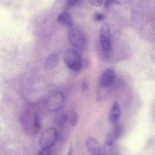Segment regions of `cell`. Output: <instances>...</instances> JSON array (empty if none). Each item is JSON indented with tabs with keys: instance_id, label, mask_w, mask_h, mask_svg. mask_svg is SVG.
<instances>
[{
	"instance_id": "6da1fadb",
	"label": "cell",
	"mask_w": 155,
	"mask_h": 155,
	"mask_svg": "<svg viewBox=\"0 0 155 155\" xmlns=\"http://www.w3.org/2000/svg\"><path fill=\"white\" fill-rule=\"evenodd\" d=\"M58 134L55 128L50 127L41 133L39 139V144L41 149H50L56 143Z\"/></svg>"
},
{
	"instance_id": "7a4b0ae2",
	"label": "cell",
	"mask_w": 155,
	"mask_h": 155,
	"mask_svg": "<svg viewBox=\"0 0 155 155\" xmlns=\"http://www.w3.org/2000/svg\"><path fill=\"white\" fill-rule=\"evenodd\" d=\"M63 60L66 65L70 69L78 71L82 68V60L78 53L71 49H67L63 56Z\"/></svg>"
},
{
	"instance_id": "3957f363",
	"label": "cell",
	"mask_w": 155,
	"mask_h": 155,
	"mask_svg": "<svg viewBox=\"0 0 155 155\" xmlns=\"http://www.w3.org/2000/svg\"><path fill=\"white\" fill-rule=\"evenodd\" d=\"M65 101L64 97L61 92H54L47 98L45 102L46 109L49 111L56 112L61 109Z\"/></svg>"
},
{
	"instance_id": "277c9868",
	"label": "cell",
	"mask_w": 155,
	"mask_h": 155,
	"mask_svg": "<svg viewBox=\"0 0 155 155\" xmlns=\"http://www.w3.org/2000/svg\"><path fill=\"white\" fill-rule=\"evenodd\" d=\"M68 38L70 45L75 48L81 49L86 43L85 36L80 29L75 28H70L68 35Z\"/></svg>"
},
{
	"instance_id": "5b68a950",
	"label": "cell",
	"mask_w": 155,
	"mask_h": 155,
	"mask_svg": "<svg viewBox=\"0 0 155 155\" xmlns=\"http://www.w3.org/2000/svg\"><path fill=\"white\" fill-rule=\"evenodd\" d=\"M99 36L102 48L105 52L108 51L110 48L111 29L107 22L103 23L99 30Z\"/></svg>"
},
{
	"instance_id": "8992f818",
	"label": "cell",
	"mask_w": 155,
	"mask_h": 155,
	"mask_svg": "<svg viewBox=\"0 0 155 155\" xmlns=\"http://www.w3.org/2000/svg\"><path fill=\"white\" fill-rule=\"evenodd\" d=\"M85 146L88 153L91 155L104 154L103 147L95 138L90 137L86 139Z\"/></svg>"
},
{
	"instance_id": "52a82bcc",
	"label": "cell",
	"mask_w": 155,
	"mask_h": 155,
	"mask_svg": "<svg viewBox=\"0 0 155 155\" xmlns=\"http://www.w3.org/2000/svg\"><path fill=\"white\" fill-rule=\"evenodd\" d=\"M116 78L115 70L112 68H107L103 72L100 80L101 87L103 88L107 87L114 82Z\"/></svg>"
},
{
	"instance_id": "ba28073f",
	"label": "cell",
	"mask_w": 155,
	"mask_h": 155,
	"mask_svg": "<svg viewBox=\"0 0 155 155\" xmlns=\"http://www.w3.org/2000/svg\"><path fill=\"white\" fill-rule=\"evenodd\" d=\"M121 115V110L119 104L115 101L111 107L109 115L110 122L113 124H116L118 121Z\"/></svg>"
},
{
	"instance_id": "9c48e42d",
	"label": "cell",
	"mask_w": 155,
	"mask_h": 155,
	"mask_svg": "<svg viewBox=\"0 0 155 155\" xmlns=\"http://www.w3.org/2000/svg\"><path fill=\"white\" fill-rule=\"evenodd\" d=\"M57 21L70 29L72 28L73 21L71 14L67 11L63 12L58 15Z\"/></svg>"
},
{
	"instance_id": "30bf717a",
	"label": "cell",
	"mask_w": 155,
	"mask_h": 155,
	"mask_svg": "<svg viewBox=\"0 0 155 155\" xmlns=\"http://www.w3.org/2000/svg\"><path fill=\"white\" fill-rule=\"evenodd\" d=\"M59 60V55L55 53L49 54L46 58L44 63V67L46 70L54 69L58 65Z\"/></svg>"
},
{
	"instance_id": "8fae6325",
	"label": "cell",
	"mask_w": 155,
	"mask_h": 155,
	"mask_svg": "<svg viewBox=\"0 0 155 155\" xmlns=\"http://www.w3.org/2000/svg\"><path fill=\"white\" fill-rule=\"evenodd\" d=\"M122 131V128L120 125L115 126L112 131L107 134L106 140L114 142L121 135Z\"/></svg>"
},
{
	"instance_id": "7c38bea8",
	"label": "cell",
	"mask_w": 155,
	"mask_h": 155,
	"mask_svg": "<svg viewBox=\"0 0 155 155\" xmlns=\"http://www.w3.org/2000/svg\"><path fill=\"white\" fill-rule=\"evenodd\" d=\"M68 119V116L66 114H62L56 119V124L59 127H62L66 124Z\"/></svg>"
},
{
	"instance_id": "4fadbf2b",
	"label": "cell",
	"mask_w": 155,
	"mask_h": 155,
	"mask_svg": "<svg viewBox=\"0 0 155 155\" xmlns=\"http://www.w3.org/2000/svg\"><path fill=\"white\" fill-rule=\"evenodd\" d=\"M82 2L83 0H67L64 8L66 9H69L71 8L78 6Z\"/></svg>"
},
{
	"instance_id": "5bb4252c",
	"label": "cell",
	"mask_w": 155,
	"mask_h": 155,
	"mask_svg": "<svg viewBox=\"0 0 155 155\" xmlns=\"http://www.w3.org/2000/svg\"><path fill=\"white\" fill-rule=\"evenodd\" d=\"M78 120V115L77 112L74 110H72L70 114V122L71 125L74 127L77 124Z\"/></svg>"
},
{
	"instance_id": "9a60e30c",
	"label": "cell",
	"mask_w": 155,
	"mask_h": 155,
	"mask_svg": "<svg viewBox=\"0 0 155 155\" xmlns=\"http://www.w3.org/2000/svg\"><path fill=\"white\" fill-rule=\"evenodd\" d=\"M41 121L40 118L38 114L36 112L35 113L33 119V126L36 128H39L41 126Z\"/></svg>"
},
{
	"instance_id": "2e32d148",
	"label": "cell",
	"mask_w": 155,
	"mask_h": 155,
	"mask_svg": "<svg viewBox=\"0 0 155 155\" xmlns=\"http://www.w3.org/2000/svg\"><path fill=\"white\" fill-rule=\"evenodd\" d=\"M104 15L101 13H96L94 17V20L96 22H100L102 21L104 19Z\"/></svg>"
},
{
	"instance_id": "e0dca14e",
	"label": "cell",
	"mask_w": 155,
	"mask_h": 155,
	"mask_svg": "<svg viewBox=\"0 0 155 155\" xmlns=\"http://www.w3.org/2000/svg\"><path fill=\"white\" fill-rule=\"evenodd\" d=\"M89 3L95 7H99L103 3V0H88Z\"/></svg>"
},
{
	"instance_id": "ac0fdd59",
	"label": "cell",
	"mask_w": 155,
	"mask_h": 155,
	"mask_svg": "<svg viewBox=\"0 0 155 155\" xmlns=\"http://www.w3.org/2000/svg\"><path fill=\"white\" fill-rule=\"evenodd\" d=\"M37 153L40 155H49L51 154V151L50 149H41Z\"/></svg>"
},
{
	"instance_id": "d6986e66",
	"label": "cell",
	"mask_w": 155,
	"mask_h": 155,
	"mask_svg": "<svg viewBox=\"0 0 155 155\" xmlns=\"http://www.w3.org/2000/svg\"><path fill=\"white\" fill-rule=\"evenodd\" d=\"M113 2L115 4L120 5L126 4L130 0H112Z\"/></svg>"
},
{
	"instance_id": "ffe728a7",
	"label": "cell",
	"mask_w": 155,
	"mask_h": 155,
	"mask_svg": "<svg viewBox=\"0 0 155 155\" xmlns=\"http://www.w3.org/2000/svg\"><path fill=\"white\" fill-rule=\"evenodd\" d=\"M113 2L112 0H105L104 6V7L107 8L110 7Z\"/></svg>"
},
{
	"instance_id": "44dd1931",
	"label": "cell",
	"mask_w": 155,
	"mask_h": 155,
	"mask_svg": "<svg viewBox=\"0 0 155 155\" xmlns=\"http://www.w3.org/2000/svg\"><path fill=\"white\" fill-rule=\"evenodd\" d=\"M82 88L84 92L86 91L88 89V85L85 82H83L82 84Z\"/></svg>"
},
{
	"instance_id": "7402d4cb",
	"label": "cell",
	"mask_w": 155,
	"mask_h": 155,
	"mask_svg": "<svg viewBox=\"0 0 155 155\" xmlns=\"http://www.w3.org/2000/svg\"><path fill=\"white\" fill-rule=\"evenodd\" d=\"M73 147H72V144L71 143L70 145V148H69V150H68V153L67 154L69 155H71V154H72V153L73 152Z\"/></svg>"
}]
</instances>
